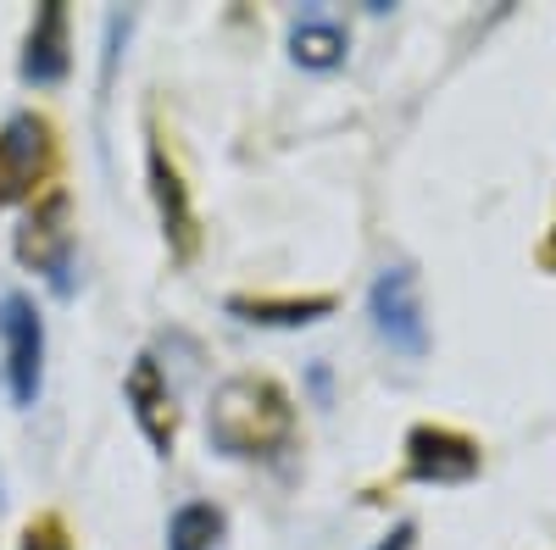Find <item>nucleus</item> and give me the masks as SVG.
I'll return each instance as SVG.
<instances>
[{"label":"nucleus","instance_id":"obj_1","mask_svg":"<svg viewBox=\"0 0 556 550\" xmlns=\"http://www.w3.org/2000/svg\"><path fill=\"white\" fill-rule=\"evenodd\" d=\"M206 439L217 456H235V462H267L295 439V406L273 379L240 373L217 384L212 406H206Z\"/></svg>","mask_w":556,"mask_h":550},{"label":"nucleus","instance_id":"obj_2","mask_svg":"<svg viewBox=\"0 0 556 550\" xmlns=\"http://www.w3.org/2000/svg\"><path fill=\"white\" fill-rule=\"evenodd\" d=\"M367 317L374 334L401 350V356H424L429 350V317H424V295H417V272L412 267H384L374 290H367Z\"/></svg>","mask_w":556,"mask_h":550},{"label":"nucleus","instance_id":"obj_3","mask_svg":"<svg viewBox=\"0 0 556 550\" xmlns=\"http://www.w3.org/2000/svg\"><path fill=\"white\" fill-rule=\"evenodd\" d=\"M0 350H7V389H12V400L34 406L39 384H45V317H39V306L23 290L0 295Z\"/></svg>","mask_w":556,"mask_h":550},{"label":"nucleus","instance_id":"obj_4","mask_svg":"<svg viewBox=\"0 0 556 550\" xmlns=\"http://www.w3.org/2000/svg\"><path fill=\"white\" fill-rule=\"evenodd\" d=\"M17 256L23 267L45 272L56 295H73V228H67V195H45L23 228H17Z\"/></svg>","mask_w":556,"mask_h":550},{"label":"nucleus","instance_id":"obj_5","mask_svg":"<svg viewBox=\"0 0 556 550\" xmlns=\"http://www.w3.org/2000/svg\"><path fill=\"white\" fill-rule=\"evenodd\" d=\"M45 167H51V128L34 112H12L0 123V206L28 201Z\"/></svg>","mask_w":556,"mask_h":550},{"label":"nucleus","instance_id":"obj_6","mask_svg":"<svg viewBox=\"0 0 556 550\" xmlns=\"http://www.w3.org/2000/svg\"><path fill=\"white\" fill-rule=\"evenodd\" d=\"M479 473V445L456 429H412L406 434V478L417 484H468Z\"/></svg>","mask_w":556,"mask_h":550},{"label":"nucleus","instance_id":"obj_7","mask_svg":"<svg viewBox=\"0 0 556 550\" xmlns=\"http://www.w3.org/2000/svg\"><path fill=\"white\" fill-rule=\"evenodd\" d=\"M146 167H151V201H156V217H162V234H167L178 261H190L195 256V206H190V190H184V178H178L162 140H151Z\"/></svg>","mask_w":556,"mask_h":550},{"label":"nucleus","instance_id":"obj_8","mask_svg":"<svg viewBox=\"0 0 556 550\" xmlns=\"http://www.w3.org/2000/svg\"><path fill=\"white\" fill-rule=\"evenodd\" d=\"M123 395H128V406H134V423L146 429V439H151L162 456H173V389H167V379H162L156 356H134L128 379H123Z\"/></svg>","mask_w":556,"mask_h":550},{"label":"nucleus","instance_id":"obj_9","mask_svg":"<svg viewBox=\"0 0 556 550\" xmlns=\"http://www.w3.org/2000/svg\"><path fill=\"white\" fill-rule=\"evenodd\" d=\"M67 67H73V56H67V7L62 0H45L34 28H28V44H23V78L51 89V84L67 78Z\"/></svg>","mask_w":556,"mask_h":550},{"label":"nucleus","instance_id":"obj_10","mask_svg":"<svg viewBox=\"0 0 556 550\" xmlns=\"http://www.w3.org/2000/svg\"><path fill=\"white\" fill-rule=\"evenodd\" d=\"M345 28L340 23H329L323 12H306V17H295V28H290V56H295V67H306V73H334L340 62H345Z\"/></svg>","mask_w":556,"mask_h":550},{"label":"nucleus","instance_id":"obj_11","mask_svg":"<svg viewBox=\"0 0 556 550\" xmlns=\"http://www.w3.org/2000/svg\"><path fill=\"white\" fill-rule=\"evenodd\" d=\"M228 311L240 323H262V329H306V323H323L334 311L329 295H306V300H228Z\"/></svg>","mask_w":556,"mask_h":550},{"label":"nucleus","instance_id":"obj_12","mask_svg":"<svg viewBox=\"0 0 556 550\" xmlns=\"http://www.w3.org/2000/svg\"><path fill=\"white\" fill-rule=\"evenodd\" d=\"M223 534H228V517L206 507V500H190L167 523V550H223Z\"/></svg>","mask_w":556,"mask_h":550},{"label":"nucleus","instance_id":"obj_13","mask_svg":"<svg viewBox=\"0 0 556 550\" xmlns=\"http://www.w3.org/2000/svg\"><path fill=\"white\" fill-rule=\"evenodd\" d=\"M23 550H67V534L56 517H39L28 534H23Z\"/></svg>","mask_w":556,"mask_h":550},{"label":"nucleus","instance_id":"obj_14","mask_svg":"<svg viewBox=\"0 0 556 550\" xmlns=\"http://www.w3.org/2000/svg\"><path fill=\"white\" fill-rule=\"evenodd\" d=\"M379 550H412V523H401V528H395V534H390Z\"/></svg>","mask_w":556,"mask_h":550},{"label":"nucleus","instance_id":"obj_15","mask_svg":"<svg viewBox=\"0 0 556 550\" xmlns=\"http://www.w3.org/2000/svg\"><path fill=\"white\" fill-rule=\"evenodd\" d=\"M545 261L556 267V228H551V245H545Z\"/></svg>","mask_w":556,"mask_h":550}]
</instances>
